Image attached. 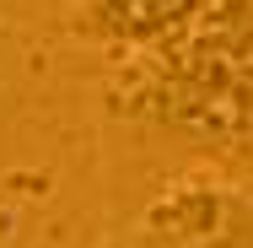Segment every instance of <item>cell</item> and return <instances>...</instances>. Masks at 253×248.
Returning <instances> with one entry per match:
<instances>
[{
	"instance_id": "6da1fadb",
	"label": "cell",
	"mask_w": 253,
	"mask_h": 248,
	"mask_svg": "<svg viewBox=\"0 0 253 248\" xmlns=\"http://www.w3.org/2000/svg\"><path fill=\"white\" fill-rule=\"evenodd\" d=\"M146 243L172 248H205V243H253V205L226 184L178 178L146 205L140 216Z\"/></svg>"
},
{
	"instance_id": "7a4b0ae2",
	"label": "cell",
	"mask_w": 253,
	"mask_h": 248,
	"mask_svg": "<svg viewBox=\"0 0 253 248\" xmlns=\"http://www.w3.org/2000/svg\"><path fill=\"white\" fill-rule=\"evenodd\" d=\"M210 5L215 0H76L70 27L86 44H102V49L162 54L172 44H183L205 22Z\"/></svg>"
}]
</instances>
